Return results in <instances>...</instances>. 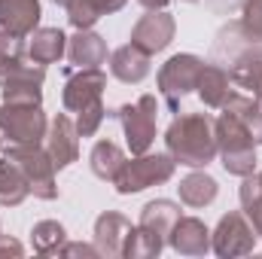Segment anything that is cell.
Wrapping results in <instances>:
<instances>
[{
  "instance_id": "6da1fadb",
  "label": "cell",
  "mask_w": 262,
  "mask_h": 259,
  "mask_svg": "<svg viewBox=\"0 0 262 259\" xmlns=\"http://www.w3.org/2000/svg\"><path fill=\"white\" fill-rule=\"evenodd\" d=\"M165 146L174 162L186 168H207L216 156V134L213 119L207 113H183L165 131Z\"/></svg>"
},
{
  "instance_id": "7a4b0ae2",
  "label": "cell",
  "mask_w": 262,
  "mask_h": 259,
  "mask_svg": "<svg viewBox=\"0 0 262 259\" xmlns=\"http://www.w3.org/2000/svg\"><path fill=\"white\" fill-rule=\"evenodd\" d=\"M177 220H180V204H174L168 198H156V201L143 204L140 223L134 226V235H131V241H128L125 259L159 256L162 247L168 244V235H171V229H174Z\"/></svg>"
},
{
  "instance_id": "3957f363",
  "label": "cell",
  "mask_w": 262,
  "mask_h": 259,
  "mask_svg": "<svg viewBox=\"0 0 262 259\" xmlns=\"http://www.w3.org/2000/svg\"><path fill=\"white\" fill-rule=\"evenodd\" d=\"M213 134H216V153L223 159V168L235 177H247L256 171V143L250 131L244 128L232 113L223 110L220 119H213Z\"/></svg>"
},
{
  "instance_id": "277c9868",
  "label": "cell",
  "mask_w": 262,
  "mask_h": 259,
  "mask_svg": "<svg viewBox=\"0 0 262 259\" xmlns=\"http://www.w3.org/2000/svg\"><path fill=\"white\" fill-rule=\"evenodd\" d=\"M174 168L177 162L171 159V153H140L134 159H125V165L119 168L113 186L119 195H134L143 192L149 186H159V183H168L174 177Z\"/></svg>"
},
{
  "instance_id": "5b68a950",
  "label": "cell",
  "mask_w": 262,
  "mask_h": 259,
  "mask_svg": "<svg viewBox=\"0 0 262 259\" xmlns=\"http://www.w3.org/2000/svg\"><path fill=\"white\" fill-rule=\"evenodd\" d=\"M46 113L43 104H0V134L9 146H40L46 140Z\"/></svg>"
},
{
  "instance_id": "8992f818",
  "label": "cell",
  "mask_w": 262,
  "mask_h": 259,
  "mask_svg": "<svg viewBox=\"0 0 262 259\" xmlns=\"http://www.w3.org/2000/svg\"><path fill=\"white\" fill-rule=\"evenodd\" d=\"M113 119L122 125L128 140L131 156H140L152 146L156 140V119H159V104L152 95H140L134 104H122L113 110Z\"/></svg>"
},
{
  "instance_id": "52a82bcc",
  "label": "cell",
  "mask_w": 262,
  "mask_h": 259,
  "mask_svg": "<svg viewBox=\"0 0 262 259\" xmlns=\"http://www.w3.org/2000/svg\"><path fill=\"white\" fill-rule=\"evenodd\" d=\"M201 67H204V61L198 55H189V52L171 55L162 64V70H159V92H162V98H165V104H168L171 113H177L180 101L195 92Z\"/></svg>"
},
{
  "instance_id": "ba28073f",
  "label": "cell",
  "mask_w": 262,
  "mask_h": 259,
  "mask_svg": "<svg viewBox=\"0 0 262 259\" xmlns=\"http://www.w3.org/2000/svg\"><path fill=\"white\" fill-rule=\"evenodd\" d=\"M3 156L18 165V171L28 180V189L37 195V198H43V201L58 198L55 165H52V159H49L46 149H40V146H9L6 143V153Z\"/></svg>"
},
{
  "instance_id": "9c48e42d",
  "label": "cell",
  "mask_w": 262,
  "mask_h": 259,
  "mask_svg": "<svg viewBox=\"0 0 262 259\" xmlns=\"http://www.w3.org/2000/svg\"><path fill=\"white\" fill-rule=\"evenodd\" d=\"M256 229L247 220L244 210H229L226 217H220L213 235H210V247L213 253L223 259H235V256H250L256 250Z\"/></svg>"
},
{
  "instance_id": "30bf717a",
  "label": "cell",
  "mask_w": 262,
  "mask_h": 259,
  "mask_svg": "<svg viewBox=\"0 0 262 259\" xmlns=\"http://www.w3.org/2000/svg\"><path fill=\"white\" fill-rule=\"evenodd\" d=\"M28 43L18 34L0 31V89L3 85H15V82H37L43 85L46 79V67L37 64L34 58H25Z\"/></svg>"
},
{
  "instance_id": "8fae6325",
  "label": "cell",
  "mask_w": 262,
  "mask_h": 259,
  "mask_svg": "<svg viewBox=\"0 0 262 259\" xmlns=\"http://www.w3.org/2000/svg\"><path fill=\"white\" fill-rule=\"evenodd\" d=\"M107 89V73L101 67H89V70H73L64 82L61 101H64L67 113H82L85 107L98 104L101 95Z\"/></svg>"
},
{
  "instance_id": "7c38bea8",
  "label": "cell",
  "mask_w": 262,
  "mask_h": 259,
  "mask_svg": "<svg viewBox=\"0 0 262 259\" xmlns=\"http://www.w3.org/2000/svg\"><path fill=\"white\" fill-rule=\"evenodd\" d=\"M177 21L171 12L165 9H149L146 15H140V21L131 28V43L137 49H143L146 55H156L162 49H168V43L174 40Z\"/></svg>"
},
{
  "instance_id": "4fadbf2b",
  "label": "cell",
  "mask_w": 262,
  "mask_h": 259,
  "mask_svg": "<svg viewBox=\"0 0 262 259\" xmlns=\"http://www.w3.org/2000/svg\"><path fill=\"white\" fill-rule=\"evenodd\" d=\"M131 235H134V226L116 210H104L95 220V247H98L101 256L107 259L125 256Z\"/></svg>"
},
{
  "instance_id": "5bb4252c",
  "label": "cell",
  "mask_w": 262,
  "mask_h": 259,
  "mask_svg": "<svg viewBox=\"0 0 262 259\" xmlns=\"http://www.w3.org/2000/svg\"><path fill=\"white\" fill-rule=\"evenodd\" d=\"M46 153H49L55 171L73 165L79 159V131H76V122H70L67 116H55L49 131H46Z\"/></svg>"
},
{
  "instance_id": "9a60e30c",
  "label": "cell",
  "mask_w": 262,
  "mask_h": 259,
  "mask_svg": "<svg viewBox=\"0 0 262 259\" xmlns=\"http://www.w3.org/2000/svg\"><path fill=\"white\" fill-rule=\"evenodd\" d=\"M229 76L238 89H247L250 95L262 98V46L247 43L229 58Z\"/></svg>"
},
{
  "instance_id": "2e32d148",
  "label": "cell",
  "mask_w": 262,
  "mask_h": 259,
  "mask_svg": "<svg viewBox=\"0 0 262 259\" xmlns=\"http://www.w3.org/2000/svg\"><path fill=\"white\" fill-rule=\"evenodd\" d=\"M168 244L180 253V256H204L210 250V232L207 226L195 217H180L168 235Z\"/></svg>"
},
{
  "instance_id": "e0dca14e",
  "label": "cell",
  "mask_w": 262,
  "mask_h": 259,
  "mask_svg": "<svg viewBox=\"0 0 262 259\" xmlns=\"http://www.w3.org/2000/svg\"><path fill=\"white\" fill-rule=\"evenodd\" d=\"M40 0H0V28L18 37H31L40 28Z\"/></svg>"
},
{
  "instance_id": "ac0fdd59",
  "label": "cell",
  "mask_w": 262,
  "mask_h": 259,
  "mask_svg": "<svg viewBox=\"0 0 262 259\" xmlns=\"http://www.w3.org/2000/svg\"><path fill=\"white\" fill-rule=\"evenodd\" d=\"M67 58L76 70H89V67H101L107 61V43L101 34L89 31H76L67 40Z\"/></svg>"
},
{
  "instance_id": "d6986e66",
  "label": "cell",
  "mask_w": 262,
  "mask_h": 259,
  "mask_svg": "<svg viewBox=\"0 0 262 259\" xmlns=\"http://www.w3.org/2000/svg\"><path fill=\"white\" fill-rule=\"evenodd\" d=\"M110 73L125 85H137L149 76V55L134 43H125L110 55Z\"/></svg>"
},
{
  "instance_id": "ffe728a7",
  "label": "cell",
  "mask_w": 262,
  "mask_h": 259,
  "mask_svg": "<svg viewBox=\"0 0 262 259\" xmlns=\"http://www.w3.org/2000/svg\"><path fill=\"white\" fill-rule=\"evenodd\" d=\"M198 98L204 101V107H213V110H223V104L229 101L232 95V76L229 70L220 64H204L201 67V76H198V85H195Z\"/></svg>"
},
{
  "instance_id": "44dd1931",
  "label": "cell",
  "mask_w": 262,
  "mask_h": 259,
  "mask_svg": "<svg viewBox=\"0 0 262 259\" xmlns=\"http://www.w3.org/2000/svg\"><path fill=\"white\" fill-rule=\"evenodd\" d=\"M67 52V37L58 28H37L28 37V58H34L37 64H55L61 61V55Z\"/></svg>"
},
{
  "instance_id": "7402d4cb",
  "label": "cell",
  "mask_w": 262,
  "mask_h": 259,
  "mask_svg": "<svg viewBox=\"0 0 262 259\" xmlns=\"http://www.w3.org/2000/svg\"><path fill=\"white\" fill-rule=\"evenodd\" d=\"M128 0H67V21L76 28V31H89L101 15H110V12H119Z\"/></svg>"
},
{
  "instance_id": "603a6c76",
  "label": "cell",
  "mask_w": 262,
  "mask_h": 259,
  "mask_svg": "<svg viewBox=\"0 0 262 259\" xmlns=\"http://www.w3.org/2000/svg\"><path fill=\"white\" fill-rule=\"evenodd\" d=\"M223 110H226V113H232L244 128L250 131L253 143H262V98L232 92V95H229V101L223 104Z\"/></svg>"
},
{
  "instance_id": "cb8c5ba5",
  "label": "cell",
  "mask_w": 262,
  "mask_h": 259,
  "mask_svg": "<svg viewBox=\"0 0 262 259\" xmlns=\"http://www.w3.org/2000/svg\"><path fill=\"white\" fill-rule=\"evenodd\" d=\"M89 165H92V174L101 177V180H116L119 168L125 165V153L113 143V140H98L92 146V156H89Z\"/></svg>"
},
{
  "instance_id": "d4e9b609",
  "label": "cell",
  "mask_w": 262,
  "mask_h": 259,
  "mask_svg": "<svg viewBox=\"0 0 262 259\" xmlns=\"http://www.w3.org/2000/svg\"><path fill=\"white\" fill-rule=\"evenodd\" d=\"M28 195H31V189H28L25 174L18 171V165L12 159L3 156V162H0V204L3 207H18Z\"/></svg>"
},
{
  "instance_id": "484cf974",
  "label": "cell",
  "mask_w": 262,
  "mask_h": 259,
  "mask_svg": "<svg viewBox=\"0 0 262 259\" xmlns=\"http://www.w3.org/2000/svg\"><path fill=\"white\" fill-rule=\"evenodd\" d=\"M177 192H180V201H183V204H189V207H207V204L216 198L220 186H216V180H213L210 174L195 171V174H189V177H183V180H180Z\"/></svg>"
},
{
  "instance_id": "4316f807",
  "label": "cell",
  "mask_w": 262,
  "mask_h": 259,
  "mask_svg": "<svg viewBox=\"0 0 262 259\" xmlns=\"http://www.w3.org/2000/svg\"><path fill=\"white\" fill-rule=\"evenodd\" d=\"M31 244H34V250H37L40 256H55V253H61V247L67 244L64 226L55 223V220L37 223V226L31 229Z\"/></svg>"
},
{
  "instance_id": "83f0119b",
  "label": "cell",
  "mask_w": 262,
  "mask_h": 259,
  "mask_svg": "<svg viewBox=\"0 0 262 259\" xmlns=\"http://www.w3.org/2000/svg\"><path fill=\"white\" fill-rule=\"evenodd\" d=\"M238 25L250 43H262V0H244Z\"/></svg>"
},
{
  "instance_id": "f1b7e54d",
  "label": "cell",
  "mask_w": 262,
  "mask_h": 259,
  "mask_svg": "<svg viewBox=\"0 0 262 259\" xmlns=\"http://www.w3.org/2000/svg\"><path fill=\"white\" fill-rule=\"evenodd\" d=\"M3 101H9V104H43V85H37V82L3 85Z\"/></svg>"
},
{
  "instance_id": "f546056e",
  "label": "cell",
  "mask_w": 262,
  "mask_h": 259,
  "mask_svg": "<svg viewBox=\"0 0 262 259\" xmlns=\"http://www.w3.org/2000/svg\"><path fill=\"white\" fill-rule=\"evenodd\" d=\"M104 116H107L104 101H98V104L85 107L82 113H76V131H79V137H95L98 128H101V122H104Z\"/></svg>"
},
{
  "instance_id": "4dcf8cb0",
  "label": "cell",
  "mask_w": 262,
  "mask_h": 259,
  "mask_svg": "<svg viewBox=\"0 0 262 259\" xmlns=\"http://www.w3.org/2000/svg\"><path fill=\"white\" fill-rule=\"evenodd\" d=\"M238 198H241V201H247V198H262V171H253V174L244 177Z\"/></svg>"
},
{
  "instance_id": "1f68e13d",
  "label": "cell",
  "mask_w": 262,
  "mask_h": 259,
  "mask_svg": "<svg viewBox=\"0 0 262 259\" xmlns=\"http://www.w3.org/2000/svg\"><path fill=\"white\" fill-rule=\"evenodd\" d=\"M58 256H101L95 244H64Z\"/></svg>"
},
{
  "instance_id": "d6a6232c",
  "label": "cell",
  "mask_w": 262,
  "mask_h": 259,
  "mask_svg": "<svg viewBox=\"0 0 262 259\" xmlns=\"http://www.w3.org/2000/svg\"><path fill=\"white\" fill-rule=\"evenodd\" d=\"M21 253H25V247H21L15 238L0 235V256H21Z\"/></svg>"
},
{
  "instance_id": "836d02e7",
  "label": "cell",
  "mask_w": 262,
  "mask_h": 259,
  "mask_svg": "<svg viewBox=\"0 0 262 259\" xmlns=\"http://www.w3.org/2000/svg\"><path fill=\"white\" fill-rule=\"evenodd\" d=\"M140 6H146V9H165L168 6V0H137Z\"/></svg>"
},
{
  "instance_id": "e575fe53",
  "label": "cell",
  "mask_w": 262,
  "mask_h": 259,
  "mask_svg": "<svg viewBox=\"0 0 262 259\" xmlns=\"http://www.w3.org/2000/svg\"><path fill=\"white\" fill-rule=\"evenodd\" d=\"M210 3H213L216 9H232V6H235L238 0H210Z\"/></svg>"
},
{
  "instance_id": "d590c367",
  "label": "cell",
  "mask_w": 262,
  "mask_h": 259,
  "mask_svg": "<svg viewBox=\"0 0 262 259\" xmlns=\"http://www.w3.org/2000/svg\"><path fill=\"white\" fill-rule=\"evenodd\" d=\"M52 3H58V6H67V0H52Z\"/></svg>"
},
{
  "instance_id": "8d00e7d4",
  "label": "cell",
  "mask_w": 262,
  "mask_h": 259,
  "mask_svg": "<svg viewBox=\"0 0 262 259\" xmlns=\"http://www.w3.org/2000/svg\"><path fill=\"white\" fill-rule=\"evenodd\" d=\"M183 3H198V0H183Z\"/></svg>"
},
{
  "instance_id": "74e56055",
  "label": "cell",
  "mask_w": 262,
  "mask_h": 259,
  "mask_svg": "<svg viewBox=\"0 0 262 259\" xmlns=\"http://www.w3.org/2000/svg\"><path fill=\"white\" fill-rule=\"evenodd\" d=\"M259 238H262V235H259Z\"/></svg>"
}]
</instances>
